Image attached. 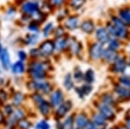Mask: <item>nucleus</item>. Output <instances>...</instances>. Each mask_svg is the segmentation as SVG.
<instances>
[{"label": "nucleus", "instance_id": "864d4df0", "mask_svg": "<svg viewBox=\"0 0 130 129\" xmlns=\"http://www.w3.org/2000/svg\"><path fill=\"white\" fill-rule=\"evenodd\" d=\"M119 129H126V128H125V127H120Z\"/></svg>", "mask_w": 130, "mask_h": 129}, {"label": "nucleus", "instance_id": "9d476101", "mask_svg": "<svg viewBox=\"0 0 130 129\" xmlns=\"http://www.w3.org/2000/svg\"><path fill=\"white\" fill-rule=\"evenodd\" d=\"M79 28L81 29V30L83 31V33L87 35H91L93 33H95V23L90 19H86L80 24V27Z\"/></svg>", "mask_w": 130, "mask_h": 129}, {"label": "nucleus", "instance_id": "cd10ccee", "mask_svg": "<svg viewBox=\"0 0 130 129\" xmlns=\"http://www.w3.org/2000/svg\"><path fill=\"white\" fill-rule=\"evenodd\" d=\"M88 124V119L84 114H80L76 119V126L79 129L86 127Z\"/></svg>", "mask_w": 130, "mask_h": 129}, {"label": "nucleus", "instance_id": "412c9836", "mask_svg": "<svg viewBox=\"0 0 130 129\" xmlns=\"http://www.w3.org/2000/svg\"><path fill=\"white\" fill-rule=\"evenodd\" d=\"M54 30H55V25L52 22L47 23L45 24L44 27L42 30V33H43V36L44 37H49L50 35L53 34Z\"/></svg>", "mask_w": 130, "mask_h": 129}, {"label": "nucleus", "instance_id": "ddd939ff", "mask_svg": "<svg viewBox=\"0 0 130 129\" xmlns=\"http://www.w3.org/2000/svg\"><path fill=\"white\" fill-rule=\"evenodd\" d=\"M54 41V45H55V51L62 52L67 49L68 47V37L65 36L55 38Z\"/></svg>", "mask_w": 130, "mask_h": 129}, {"label": "nucleus", "instance_id": "bb28decb", "mask_svg": "<svg viewBox=\"0 0 130 129\" xmlns=\"http://www.w3.org/2000/svg\"><path fill=\"white\" fill-rule=\"evenodd\" d=\"M86 0H70V8L75 10H78L81 8H83V6L85 5Z\"/></svg>", "mask_w": 130, "mask_h": 129}, {"label": "nucleus", "instance_id": "4be33fe9", "mask_svg": "<svg viewBox=\"0 0 130 129\" xmlns=\"http://www.w3.org/2000/svg\"><path fill=\"white\" fill-rule=\"evenodd\" d=\"M115 93L123 98H130V89L124 86H117L115 88Z\"/></svg>", "mask_w": 130, "mask_h": 129}, {"label": "nucleus", "instance_id": "aec40b11", "mask_svg": "<svg viewBox=\"0 0 130 129\" xmlns=\"http://www.w3.org/2000/svg\"><path fill=\"white\" fill-rule=\"evenodd\" d=\"M10 68H11V71L13 74H23L25 71V66L24 62L20 61V60L16 62L14 64H12Z\"/></svg>", "mask_w": 130, "mask_h": 129}, {"label": "nucleus", "instance_id": "2eb2a0df", "mask_svg": "<svg viewBox=\"0 0 130 129\" xmlns=\"http://www.w3.org/2000/svg\"><path fill=\"white\" fill-rule=\"evenodd\" d=\"M39 38L40 36L38 35V33H29L25 36L24 42L27 46H34L38 43Z\"/></svg>", "mask_w": 130, "mask_h": 129}, {"label": "nucleus", "instance_id": "2f4dec72", "mask_svg": "<svg viewBox=\"0 0 130 129\" xmlns=\"http://www.w3.org/2000/svg\"><path fill=\"white\" fill-rule=\"evenodd\" d=\"M52 8H61L67 0H47Z\"/></svg>", "mask_w": 130, "mask_h": 129}, {"label": "nucleus", "instance_id": "58836bf2", "mask_svg": "<svg viewBox=\"0 0 130 129\" xmlns=\"http://www.w3.org/2000/svg\"><path fill=\"white\" fill-rule=\"evenodd\" d=\"M74 77L76 81H82L83 80V72L81 71L79 68H77V69H75V74H74Z\"/></svg>", "mask_w": 130, "mask_h": 129}, {"label": "nucleus", "instance_id": "49530a36", "mask_svg": "<svg viewBox=\"0 0 130 129\" xmlns=\"http://www.w3.org/2000/svg\"><path fill=\"white\" fill-rule=\"evenodd\" d=\"M34 100H35V101H37V102L38 103V104H39V103H41L42 101H43V98L41 97V95H34Z\"/></svg>", "mask_w": 130, "mask_h": 129}, {"label": "nucleus", "instance_id": "a211bd4d", "mask_svg": "<svg viewBox=\"0 0 130 129\" xmlns=\"http://www.w3.org/2000/svg\"><path fill=\"white\" fill-rule=\"evenodd\" d=\"M62 98H63V95L60 90H56L51 95L50 100H51V104L54 107H58L62 104Z\"/></svg>", "mask_w": 130, "mask_h": 129}, {"label": "nucleus", "instance_id": "393cba45", "mask_svg": "<svg viewBox=\"0 0 130 129\" xmlns=\"http://www.w3.org/2000/svg\"><path fill=\"white\" fill-rule=\"evenodd\" d=\"M27 28L30 31V33H38L40 31V24L34 20H30L27 25Z\"/></svg>", "mask_w": 130, "mask_h": 129}, {"label": "nucleus", "instance_id": "79ce46f5", "mask_svg": "<svg viewBox=\"0 0 130 129\" xmlns=\"http://www.w3.org/2000/svg\"><path fill=\"white\" fill-rule=\"evenodd\" d=\"M19 126H20V127H22L23 129H28L30 127V122L27 121L26 120H23L20 121Z\"/></svg>", "mask_w": 130, "mask_h": 129}, {"label": "nucleus", "instance_id": "603ef678", "mask_svg": "<svg viewBox=\"0 0 130 129\" xmlns=\"http://www.w3.org/2000/svg\"><path fill=\"white\" fill-rule=\"evenodd\" d=\"M127 128L130 129V119L127 120Z\"/></svg>", "mask_w": 130, "mask_h": 129}, {"label": "nucleus", "instance_id": "72a5a7b5", "mask_svg": "<svg viewBox=\"0 0 130 129\" xmlns=\"http://www.w3.org/2000/svg\"><path fill=\"white\" fill-rule=\"evenodd\" d=\"M29 54H30V57L33 58V59H37V58L41 57V55H40V52H39L38 48H31V49H30Z\"/></svg>", "mask_w": 130, "mask_h": 129}, {"label": "nucleus", "instance_id": "a878e982", "mask_svg": "<svg viewBox=\"0 0 130 129\" xmlns=\"http://www.w3.org/2000/svg\"><path fill=\"white\" fill-rule=\"evenodd\" d=\"M83 80L85 81V82L87 84H90V83H92L95 81V73L91 68L88 69L85 72V74L83 75Z\"/></svg>", "mask_w": 130, "mask_h": 129}, {"label": "nucleus", "instance_id": "c9c22d12", "mask_svg": "<svg viewBox=\"0 0 130 129\" xmlns=\"http://www.w3.org/2000/svg\"><path fill=\"white\" fill-rule=\"evenodd\" d=\"M120 82L122 86H124L127 88H130V76H121L120 78Z\"/></svg>", "mask_w": 130, "mask_h": 129}, {"label": "nucleus", "instance_id": "1a4fd4ad", "mask_svg": "<svg viewBox=\"0 0 130 129\" xmlns=\"http://www.w3.org/2000/svg\"><path fill=\"white\" fill-rule=\"evenodd\" d=\"M118 57H119L118 51H115L111 49H108V47H104L103 52H102V59H103L104 61H106L107 62H108V63H113Z\"/></svg>", "mask_w": 130, "mask_h": 129}, {"label": "nucleus", "instance_id": "0eeeda50", "mask_svg": "<svg viewBox=\"0 0 130 129\" xmlns=\"http://www.w3.org/2000/svg\"><path fill=\"white\" fill-rule=\"evenodd\" d=\"M80 20H79L78 16L76 15H70L68 16L64 20V28L65 30L70 31L75 30L80 27Z\"/></svg>", "mask_w": 130, "mask_h": 129}, {"label": "nucleus", "instance_id": "c85d7f7f", "mask_svg": "<svg viewBox=\"0 0 130 129\" xmlns=\"http://www.w3.org/2000/svg\"><path fill=\"white\" fill-rule=\"evenodd\" d=\"M64 87L67 90H70L71 88L74 87V82H73L72 80V76H71L70 74H67L66 76L64 78Z\"/></svg>", "mask_w": 130, "mask_h": 129}, {"label": "nucleus", "instance_id": "f704fd0d", "mask_svg": "<svg viewBox=\"0 0 130 129\" xmlns=\"http://www.w3.org/2000/svg\"><path fill=\"white\" fill-rule=\"evenodd\" d=\"M73 128V119L72 117H69L63 124L62 125V129H72Z\"/></svg>", "mask_w": 130, "mask_h": 129}, {"label": "nucleus", "instance_id": "39448f33", "mask_svg": "<svg viewBox=\"0 0 130 129\" xmlns=\"http://www.w3.org/2000/svg\"><path fill=\"white\" fill-rule=\"evenodd\" d=\"M104 46L102 43H98V42H95L92 43L89 46V57L92 60H99L102 59V52H103Z\"/></svg>", "mask_w": 130, "mask_h": 129}, {"label": "nucleus", "instance_id": "9b49d317", "mask_svg": "<svg viewBox=\"0 0 130 129\" xmlns=\"http://www.w3.org/2000/svg\"><path fill=\"white\" fill-rule=\"evenodd\" d=\"M0 62H1V65L4 69L8 70L11 67V61H10V52L7 49L4 48L3 51L0 56Z\"/></svg>", "mask_w": 130, "mask_h": 129}, {"label": "nucleus", "instance_id": "3c124183", "mask_svg": "<svg viewBox=\"0 0 130 129\" xmlns=\"http://www.w3.org/2000/svg\"><path fill=\"white\" fill-rule=\"evenodd\" d=\"M3 49H4V47H3V45H2L1 39H0V56H1V53H2V51H3Z\"/></svg>", "mask_w": 130, "mask_h": 129}, {"label": "nucleus", "instance_id": "09e8293b", "mask_svg": "<svg viewBox=\"0 0 130 129\" xmlns=\"http://www.w3.org/2000/svg\"><path fill=\"white\" fill-rule=\"evenodd\" d=\"M0 98H2L3 101L6 99V94H5V91H3V90L0 91Z\"/></svg>", "mask_w": 130, "mask_h": 129}, {"label": "nucleus", "instance_id": "c03bdc74", "mask_svg": "<svg viewBox=\"0 0 130 129\" xmlns=\"http://www.w3.org/2000/svg\"><path fill=\"white\" fill-rule=\"evenodd\" d=\"M122 73L126 76H130V64L129 63H127V65H126V67Z\"/></svg>", "mask_w": 130, "mask_h": 129}, {"label": "nucleus", "instance_id": "8fccbe9b", "mask_svg": "<svg viewBox=\"0 0 130 129\" xmlns=\"http://www.w3.org/2000/svg\"><path fill=\"white\" fill-rule=\"evenodd\" d=\"M11 111H12V108H11L10 106H7V107H5V113L7 114H10V113H11Z\"/></svg>", "mask_w": 130, "mask_h": 129}, {"label": "nucleus", "instance_id": "20e7f679", "mask_svg": "<svg viewBox=\"0 0 130 129\" xmlns=\"http://www.w3.org/2000/svg\"><path fill=\"white\" fill-rule=\"evenodd\" d=\"M39 52H40L41 57H50L53 55L55 52V45L54 41L51 39H47L39 44L38 47Z\"/></svg>", "mask_w": 130, "mask_h": 129}, {"label": "nucleus", "instance_id": "473e14b6", "mask_svg": "<svg viewBox=\"0 0 130 129\" xmlns=\"http://www.w3.org/2000/svg\"><path fill=\"white\" fill-rule=\"evenodd\" d=\"M106 118L104 116H102V114H95L94 116V122L96 126H102L105 124Z\"/></svg>", "mask_w": 130, "mask_h": 129}, {"label": "nucleus", "instance_id": "f8f14e48", "mask_svg": "<svg viewBox=\"0 0 130 129\" xmlns=\"http://www.w3.org/2000/svg\"><path fill=\"white\" fill-rule=\"evenodd\" d=\"M67 49H70V51L75 56H78L82 50V43L73 37L68 38V47Z\"/></svg>", "mask_w": 130, "mask_h": 129}, {"label": "nucleus", "instance_id": "f03ea898", "mask_svg": "<svg viewBox=\"0 0 130 129\" xmlns=\"http://www.w3.org/2000/svg\"><path fill=\"white\" fill-rule=\"evenodd\" d=\"M105 28L111 37H115L120 40H127L130 36V31L128 30V26L127 25L115 26L109 21L107 23Z\"/></svg>", "mask_w": 130, "mask_h": 129}, {"label": "nucleus", "instance_id": "6ab92c4d", "mask_svg": "<svg viewBox=\"0 0 130 129\" xmlns=\"http://www.w3.org/2000/svg\"><path fill=\"white\" fill-rule=\"evenodd\" d=\"M106 45H107L106 47H108V49H111L115 51H118L121 48L122 43H121V40H120V39L115 38V37H111L110 40L108 41V43H107Z\"/></svg>", "mask_w": 130, "mask_h": 129}, {"label": "nucleus", "instance_id": "de8ad7c7", "mask_svg": "<svg viewBox=\"0 0 130 129\" xmlns=\"http://www.w3.org/2000/svg\"><path fill=\"white\" fill-rule=\"evenodd\" d=\"M86 127H87V129H97L96 125L94 123H88L87 126H86Z\"/></svg>", "mask_w": 130, "mask_h": 129}, {"label": "nucleus", "instance_id": "5fc2aeb1", "mask_svg": "<svg viewBox=\"0 0 130 129\" xmlns=\"http://www.w3.org/2000/svg\"><path fill=\"white\" fill-rule=\"evenodd\" d=\"M128 49H129V51H130V43H129V47H128Z\"/></svg>", "mask_w": 130, "mask_h": 129}, {"label": "nucleus", "instance_id": "7ed1b4c3", "mask_svg": "<svg viewBox=\"0 0 130 129\" xmlns=\"http://www.w3.org/2000/svg\"><path fill=\"white\" fill-rule=\"evenodd\" d=\"M39 10H40V5L37 0H25L20 5V10L23 15L29 16L30 19L31 16Z\"/></svg>", "mask_w": 130, "mask_h": 129}, {"label": "nucleus", "instance_id": "7c9ffc66", "mask_svg": "<svg viewBox=\"0 0 130 129\" xmlns=\"http://www.w3.org/2000/svg\"><path fill=\"white\" fill-rule=\"evenodd\" d=\"M39 108H40L41 113L43 114H49L50 112V104L45 101H43L41 103H39Z\"/></svg>", "mask_w": 130, "mask_h": 129}, {"label": "nucleus", "instance_id": "4468645a", "mask_svg": "<svg viewBox=\"0 0 130 129\" xmlns=\"http://www.w3.org/2000/svg\"><path fill=\"white\" fill-rule=\"evenodd\" d=\"M127 64V62L124 57H119L113 62V70L115 73H122Z\"/></svg>", "mask_w": 130, "mask_h": 129}, {"label": "nucleus", "instance_id": "e433bc0d", "mask_svg": "<svg viewBox=\"0 0 130 129\" xmlns=\"http://www.w3.org/2000/svg\"><path fill=\"white\" fill-rule=\"evenodd\" d=\"M23 101V94H21L20 92H18L15 94L13 98V101L16 105H19V104L22 102Z\"/></svg>", "mask_w": 130, "mask_h": 129}, {"label": "nucleus", "instance_id": "f257e3e1", "mask_svg": "<svg viewBox=\"0 0 130 129\" xmlns=\"http://www.w3.org/2000/svg\"><path fill=\"white\" fill-rule=\"evenodd\" d=\"M49 63L47 62L34 61L31 62L29 72L30 76L35 80H43L47 76V71L49 70Z\"/></svg>", "mask_w": 130, "mask_h": 129}, {"label": "nucleus", "instance_id": "6e6552de", "mask_svg": "<svg viewBox=\"0 0 130 129\" xmlns=\"http://www.w3.org/2000/svg\"><path fill=\"white\" fill-rule=\"evenodd\" d=\"M31 86L36 90L41 91L43 94H48L52 89V86L50 82H43L42 80H36L33 82H31Z\"/></svg>", "mask_w": 130, "mask_h": 129}, {"label": "nucleus", "instance_id": "dca6fc26", "mask_svg": "<svg viewBox=\"0 0 130 129\" xmlns=\"http://www.w3.org/2000/svg\"><path fill=\"white\" fill-rule=\"evenodd\" d=\"M99 111L101 114L102 116H104L106 119H112L115 116L114 112H113L112 108L110 107V106L107 105L105 103H102L99 106Z\"/></svg>", "mask_w": 130, "mask_h": 129}, {"label": "nucleus", "instance_id": "37998d69", "mask_svg": "<svg viewBox=\"0 0 130 129\" xmlns=\"http://www.w3.org/2000/svg\"><path fill=\"white\" fill-rule=\"evenodd\" d=\"M38 129H50V126L46 121H41L37 126Z\"/></svg>", "mask_w": 130, "mask_h": 129}, {"label": "nucleus", "instance_id": "f3484780", "mask_svg": "<svg viewBox=\"0 0 130 129\" xmlns=\"http://www.w3.org/2000/svg\"><path fill=\"white\" fill-rule=\"evenodd\" d=\"M118 16L127 26L130 25V7H124L119 10Z\"/></svg>", "mask_w": 130, "mask_h": 129}, {"label": "nucleus", "instance_id": "4c0bfd02", "mask_svg": "<svg viewBox=\"0 0 130 129\" xmlns=\"http://www.w3.org/2000/svg\"><path fill=\"white\" fill-rule=\"evenodd\" d=\"M23 116H24V114H23V112L21 111V110H18V111H16L15 114H14V116L12 117V119H11V122H15L16 120L21 119Z\"/></svg>", "mask_w": 130, "mask_h": 129}, {"label": "nucleus", "instance_id": "ea45409f", "mask_svg": "<svg viewBox=\"0 0 130 129\" xmlns=\"http://www.w3.org/2000/svg\"><path fill=\"white\" fill-rule=\"evenodd\" d=\"M18 58H19L20 61L24 62L25 60L27 59V57H28V55H27V53L24 50H18Z\"/></svg>", "mask_w": 130, "mask_h": 129}, {"label": "nucleus", "instance_id": "a18cd8bd", "mask_svg": "<svg viewBox=\"0 0 130 129\" xmlns=\"http://www.w3.org/2000/svg\"><path fill=\"white\" fill-rule=\"evenodd\" d=\"M15 13H16V10H15V8H12V7H10L7 10V14L8 15H10V16H13V15H15Z\"/></svg>", "mask_w": 130, "mask_h": 129}, {"label": "nucleus", "instance_id": "b1692460", "mask_svg": "<svg viewBox=\"0 0 130 129\" xmlns=\"http://www.w3.org/2000/svg\"><path fill=\"white\" fill-rule=\"evenodd\" d=\"M71 107V102L70 101H66V102L62 103L60 106V107L57 110V114L59 116H63Z\"/></svg>", "mask_w": 130, "mask_h": 129}, {"label": "nucleus", "instance_id": "a19ab883", "mask_svg": "<svg viewBox=\"0 0 130 129\" xmlns=\"http://www.w3.org/2000/svg\"><path fill=\"white\" fill-rule=\"evenodd\" d=\"M103 103L107 104V105H110V104L114 103V100H113L112 96L108 95H105L103 96Z\"/></svg>", "mask_w": 130, "mask_h": 129}, {"label": "nucleus", "instance_id": "423d86ee", "mask_svg": "<svg viewBox=\"0 0 130 129\" xmlns=\"http://www.w3.org/2000/svg\"><path fill=\"white\" fill-rule=\"evenodd\" d=\"M95 36L96 42L102 43V45H106L111 38L109 33L108 32L106 28L103 26L98 27L97 29H95Z\"/></svg>", "mask_w": 130, "mask_h": 129}, {"label": "nucleus", "instance_id": "c756f323", "mask_svg": "<svg viewBox=\"0 0 130 129\" xmlns=\"http://www.w3.org/2000/svg\"><path fill=\"white\" fill-rule=\"evenodd\" d=\"M65 28L64 26L62 25H58L57 27H55V30H54V32H53V35H54V37L55 38H57V37H61V36H65Z\"/></svg>", "mask_w": 130, "mask_h": 129}, {"label": "nucleus", "instance_id": "5701e85b", "mask_svg": "<svg viewBox=\"0 0 130 129\" xmlns=\"http://www.w3.org/2000/svg\"><path fill=\"white\" fill-rule=\"evenodd\" d=\"M75 91L79 94L80 97L83 98V96L88 95L90 92H91V91H92V87L90 86V84H85V85H83V86H82L81 88H76V90H75Z\"/></svg>", "mask_w": 130, "mask_h": 129}]
</instances>
